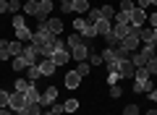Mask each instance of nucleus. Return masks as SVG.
<instances>
[{
    "label": "nucleus",
    "instance_id": "1",
    "mask_svg": "<svg viewBox=\"0 0 157 115\" xmlns=\"http://www.w3.org/2000/svg\"><path fill=\"white\" fill-rule=\"evenodd\" d=\"M13 32H16L18 42H32V37H34V32L26 26V18L24 16H13Z\"/></svg>",
    "mask_w": 157,
    "mask_h": 115
},
{
    "label": "nucleus",
    "instance_id": "2",
    "mask_svg": "<svg viewBox=\"0 0 157 115\" xmlns=\"http://www.w3.org/2000/svg\"><path fill=\"white\" fill-rule=\"evenodd\" d=\"M8 107L13 110V113H26L29 115V102H26V94L24 92H11V102H8Z\"/></svg>",
    "mask_w": 157,
    "mask_h": 115
},
{
    "label": "nucleus",
    "instance_id": "3",
    "mask_svg": "<svg viewBox=\"0 0 157 115\" xmlns=\"http://www.w3.org/2000/svg\"><path fill=\"white\" fill-rule=\"evenodd\" d=\"M89 52H92V44L86 42H81V44H76V47H71V60H76V63H81V60H86L89 58Z\"/></svg>",
    "mask_w": 157,
    "mask_h": 115
},
{
    "label": "nucleus",
    "instance_id": "4",
    "mask_svg": "<svg viewBox=\"0 0 157 115\" xmlns=\"http://www.w3.org/2000/svg\"><path fill=\"white\" fill-rule=\"evenodd\" d=\"M115 71H118V76H121V79H134V73H136V66L131 63V58H126V60H118Z\"/></svg>",
    "mask_w": 157,
    "mask_h": 115
},
{
    "label": "nucleus",
    "instance_id": "5",
    "mask_svg": "<svg viewBox=\"0 0 157 115\" xmlns=\"http://www.w3.org/2000/svg\"><path fill=\"white\" fill-rule=\"evenodd\" d=\"M21 58H24V60H26V66H37V63L42 60V55H39V50L34 47V44H26V47H24Z\"/></svg>",
    "mask_w": 157,
    "mask_h": 115
},
{
    "label": "nucleus",
    "instance_id": "6",
    "mask_svg": "<svg viewBox=\"0 0 157 115\" xmlns=\"http://www.w3.org/2000/svg\"><path fill=\"white\" fill-rule=\"evenodd\" d=\"M139 37H134V34H126V37L123 39H121V44H118V47H121V50H123V52H136V47H139Z\"/></svg>",
    "mask_w": 157,
    "mask_h": 115
},
{
    "label": "nucleus",
    "instance_id": "7",
    "mask_svg": "<svg viewBox=\"0 0 157 115\" xmlns=\"http://www.w3.org/2000/svg\"><path fill=\"white\" fill-rule=\"evenodd\" d=\"M50 13H52V0H37V16H34V18L45 21Z\"/></svg>",
    "mask_w": 157,
    "mask_h": 115
},
{
    "label": "nucleus",
    "instance_id": "8",
    "mask_svg": "<svg viewBox=\"0 0 157 115\" xmlns=\"http://www.w3.org/2000/svg\"><path fill=\"white\" fill-rule=\"evenodd\" d=\"M55 102H58V89H55V86H47L45 92H42L39 105H42V107H50V105H55Z\"/></svg>",
    "mask_w": 157,
    "mask_h": 115
},
{
    "label": "nucleus",
    "instance_id": "9",
    "mask_svg": "<svg viewBox=\"0 0 157 115\" xmlns=\"http://www.w3.org/2000/svg\"><path fill=\"white\" fill-rule=\"evenodd\" d=\"M152 89H155V81H152V79H144V81L134 79V92L136 94H149Z\"/></svg>",
    "mask_w": 157,
    "mask_h": 115
},
{
    "label": "nucleus",
    "instance_id": "10",
    "mask_svg": "<svg viewBox=\"0 0 157 115\" xmlns=\"http://www.w3.org/2000/svg\"><path fill=\"white\" fill-rule=\"evenodd\" d=\"M37 66H39V73H42V76H52V73H55V68H58L52 58H42Z\"/></svg>",
    "mask_w": 157,
    "mask_h": 115
},
{
    "label": "nucleus",
    "instance_id": "11",
    "mask_svg": "<svg viewBox=\"0 0 157 115\" xmlns=\"http://www.w3.org/2000/svg\"><path fill=\"white\" fill-rule=\"evenodd\" d=\"M52 60H55V66H66V63L71 60V50H68V47L55 50V52H52Z\"/></svg>",
    "mask_w": 157,
    "mask_h": 115
},
{
    "label": "nucleus",
    "instance_id": "12",
    "mask_svg": "<svg viewBox=\"0 0 157 115\" xmlns=\"http://www.w3.org/2000/svg\"><path fill=\"white\" fill-rule=\"evenodd\" d=\"M128 16H131V26H141L144 18H147V11H144V8H134Z\"/></svg>",
    "mask_w": 157,
    "mask_h": 115
},
{
    "label": "nucleus",
    "instance_id": "13",
    "mask_svg": "<svg viewBox=\"0 0 157 115\" xmlns=\"http://www.w3.org/2000/svg\"><path fill=\"white\" fill-rule=\"evenodd\" d=\"M39 99H42V92L37 89V84H32V86L26 89V102H29V105L37 102V105H39Z\"/></svg>",
    "mask_w": 157,
    "mask_h": 115
},
{
    "label": "nucleus",
    "instance_id": "14",
    "mask_svg": "<svg viewBox=\"0 0 157 115\" xmlns=\"http://www.w3.org/2000/svg\"><path fill=\"white\" fill-rule=\"evenodd\" d=\"M128 29H131V24H118V21H115V24H113V32H110V34H113V37H118V39H123L126 34H128Z\"/></svg>",
    "mask_w": 157,
    "mask_h": 115
},
{
    "label": "nucleus",
    "instance_id": "15",
    "mask_svg": "<svg viewBox=\"0 0 157 115\" xmlns=\"http://www.w3.org/2000/svg\"><path fill=\"white\" fill-rule=\"evenodd\" d=\"M110 32H113V24L107 21V18H100V21H97V37H107Z\"/></svg>",
    "mask_w": 157,
    "mask_h": 115
},
{
    "label": "nucleus",
    "instance_id": "16",
    "mask_svg": "<svg viewBox=\"0 0 157 115\" xmlns=\"http://www.w3.org/2000/svg\"><path fill=\"white\" fill-rule=\"evenodd\" d=\"M63 84H66L68 89H76L78 84H81V76H78L76 71H71V73H66V81H63Z\"/></svg>",
    "mask_w": 157,
    "mask_h": 115
},
{
    "label": "nucleus",
    "instance_id": "17",
    "mask_svg": "<svg viewBox=\"0 0 157 115\" xmlns=\"http://www.w3.org/2000/svg\"><path fill=\"white\" fill-rule=\"evenodd\" d=\"M45 24H47V29H50V32L55 34V37H58V34L63 32V21H60V18H47Z\"/></svg>",
    "mask_w": 157,
    "mask_h": 115
},
{
    "label": "nucleus",
    "instance_id": "18",
    "mask_svg": "<svg viewBox=\"0 0 157 115\" xmlns=\"http://www.w3.org/2000/svg\"><path fill=\"white\" fill-rule=\"evenodd\" d=\"M8 50H11V55H13V58H18V55L24 52V42L13 39V42H8Z\"/></svg>",
    "mask_w": 157,
    "mask_h": 115
},
{
    "label": "nucleus",
    "instance_id": "19",
    "mask_svg": "<svg viewBox=\"0 0 157 115\" xmlns=\"http://www.w3.org/2000/svg\"><path fill=\"white\" fill-rule=\"evenodd\" d=\"M39 76H42V73H39V66H29V68H26V79H29L32 84H37Z\"/></svg>",
    "mask_w": 157,
    "mask_h": 115
},
{
    "label": "nucleus",
    "instance_id": "20",
    "mask_svg": "<svg viewBox=\"0 0 157 115\" xmlns=\"http://www.w3.org/2000/svg\"><path fill=\"white\" fill-rule=\"evenodd\" d=\"M89 71H92L89 60H81V63H76V73H78L81 79H84V76H89Z\"/></svg>",
    "mask_w": 157,
    "mask_h": 115
},
{
    "label": "nucleus",
    "instance_id": "21",
    "mask_svg": "<svg viewBox=\"0 0 157 115\" xmlns=\"http://www.w3.org/2000/svg\"><path fill=\"white\" fill-rule=\"evenodd\" d=\"M89 11V0H73V13H86Z\"/></svg>",
    "mask_w": 157,
    "mask_h": 115
},
{
    "label": "nucleus",
    "instance_id": "22",
    "mask_svg": "<svg viewBox=\"0 0 157 115\" xmlns=\"http://www.w3.org/2000/svg\"><path fill=\"white\" fill-rule=\"evenodd\" d=\"M100 18L113 21V18H115V8H113V6H102V8H100Z\"/></svg>",
    "mask_w": 157,
    "mask_h": 115
},
{
    "label": "nucleus",
    "instance_id": "23",
    "mask_svg": "<svg viewBox=\"0 0 157 115\" xmlns=\"http://www.w3.org/2000/svg\"><path fill=\"white\" fill-rule=\"evenodd\" d=\"M139 42H155V39H152V26L149 29H144V26H139Z\"/></svg>",
    "mask_w": 157,
    "mask_h": 115
},
{
    "label": "nucleus",
    "instance_id": "24",
    "mask_svg": "<svg viewBox=\"0 0 157 115\" xmlns=\"http://www.w3.org/2000/svg\"><path fill=\"white\" fill-rule=\"evenodd\" d=\"M11 66H13V71H16V73H18V71H26V68H29V66H26V60H24L21 55H18V58H13Z\"/></svg>",
    "mask_w": 157,
    "mask_h": 115
},
{
    "label": "nucleus",
    "instance_id": "25",
    "mask_svg": "<svg viewBox=\"0 0 157 115\" xmlns=\"http://www.w3.org/2000/svg\"><path fill=\"white\" fill-rule=\"evenodd\" d=\"M73 29H76V34H84L86 32V18L76 16V18H73Z\"/></svg>",
    "mask_w": 157,
    "mask_h": 115
},
{
    "label": "nucleus",
    "instance_id": "26",
    "mask_svg": "<svg viewBox=\"0 0 157 115\" xmlns=\"http://www.w3.org/2000/svg\"><path fill=\"white\" fill-rule=\"evenodd\" d=\"M29 86H32V81H29V79H16V89H13V92H24V94H26Z\"/></svg>",
    "mask_w": 157,
    "mask_h": 115
},
{
    "label": "nucleus",
    "instance_id": "27",
    "mask_svg": "<svg viewBox=\"0 0 157 115\" xmlns=\"http://www.w3.org/2000/svg\"><path fill=\"white\" fill-rule=\"evenodd\" d=\"M78 110V99H66L63 102V113H76Z\"/></svg>",
    "mask_w": 157,
    "mask_h": 115
},
{
    "label": "nucleus",
    "instance_id": "28",
    "mask_svg": "<svg viewBox=\"0 0 157 115\" xmlns=\"http://www.w3.org/2000/svg\"><path fill=\"white\" fill-rule=\"evenodd\" d=\"M13 55H11V50H8V42L6 39H3V42H0V60H11Z\"/></svg>",
    "mask_w": 157,
    "mask_h": 115
},
{
    "label": "nucleus",
    "instance_id": "29",
    "mask_svg": "<svg viewBox=\"0 0 157 115\" xmlns=\"http://www.w3.org/2000/svg\"><path fill=\"white\" fill-rule=\"evenodd\" d=\"M24 13L37 16V0H26V3H24Z\"/></svg>",
    "mask_w": 157,
    "mask_h": 115
},
{
    "label": "nucleus",
    "instance_id": "30",
    "mask_svg": "<svg viewBox=\"0 0 157 115\" xmlns=\"http://www.w3.org/2000/svg\"><path fill=\"white\" fill-rule=\"evenodd\" d=\"M81 42H84V37H81V34H73V37H68V50H71V47H76V44H81Z\"/></svg>",
    "mask_w": 157,
    "mask_h": 115
},
{
    "label": "nucleus",
    "instance_id": "31",
    "mask_svg": "<svg viewBox=\"0 0 157 115\" xmlns=\"http://www.w3.org/2000/svg\"><path fill=\"white\" fill-rule=\"evenodd\" d=\"M8 102H11V92L0 89V107H8Z\"/></svg>",
    "mask_w": 157,
    "mask_h": 115
},
{
    "label": "nucleus",
    "instance_id": "32",
    "mask_svg": "<svg viewBox=\"0 0 157 115\" xmlns=\"http://www.w3.org/2000/svg\"><path fill=\"white\" fill-rule=\"evenodd\" d=\"M144 68H147V71H149V73H152V79H157V58H152V60H149V63H147V66H144Z\"/></svg>",
    "mask_w": 157,
    "mask_h": 115
},
{
    "label": "nucleus",
    "instance_id": "33",
    "mask_svg": "<svg viewBox=\"0 0 157 115\" xmlns=\"http://www.w3.org/2000/svg\"><path fill=\"white\" fill-rule=\"evenodd\" d=\"M60 11L63 13H73V0H60Z\"/></svg>",
    "mask_w": 157,
    "mask_h": 115
},
{
    "label": "nucleus",
    "instance_id": "34",
    "mask_svg": "<svg viewBox=\"0 0 157 115\" xmlns=\"http://www.w3.org/2000/svg\"><path fill=\"white\" fill-rule=\"evenodd\" d=\"M134 8H136V3H131V0H123V3H121V11L123 13H131Z\"/></svg>",
    "mask_w": 157,
    "mask_h": 115
},
{
    "label": "nucleus",
    "instance_id": "35",
    "mask_svg": "<svg viewBox=\"0 0 157 115\" xmlns=\"http://www.w3.org/2000/svg\"><path fill=\"white\" fill-rule=\"evenodd\" d=\"M102 55H94V52H89V66H102Z\"/></svg>",
    "mask_w": 157,
    "mask_h": 115
},
{
    "label": "nucleus",
    "instance_id": "36",
    "mask_svg": "<svg viewBox=\"0 0 157 115\" xmlns=\"http://www.w3.org/2000/svg\"><path fill=\"white\" fill-rule=\"evenodd\" d=\"M121 94H123V86H118V84H113V86H110V97H113V99H118Z\"/></svg>",
    "mask_w": 157,
    "mask_h": 115
},
{
    "label": "nucleus",
    "instance_id": "37",
    "mask_svg": "<svg viewBox=\"0 0 157 115\" xmlns=\"http://www.w3.org/2000/svg\"><path fill=\"white\" fill-rule=\"evenodd\" d=\"M118 81H121V76H118V71H107V84L113 86V84H118Z\"/></svg>",
    "mask_w": 157,
    "mask_h": 115
},
{
    "label": "nucleus",
    "instance_id": "38",
    "mask_svg": "<svg viewBox=\"0 0 157 115\" xmlns=\"http://www.w3.org/2000/svg\"><path fill=\"white\" fill-rule=\"evenodd\" d=\"M18 8H21V3H18V0H8V11H11L13 16L18 13Z\"/></svg>",
    "mask_w": 157,
    "mask_h": 115
},
{
    "label": "nucleus",
    "instance_id": "39",
    "mask_svg": "<svg viewBox=\"0 0 157 115\" xmlns=\"http://www.w3.org/2000/svg\"><path fill=\"white\" fill-rule=\"evenodd\" d=\"M123 115H139V107H136V105H126V107H123Z\"/></svg>",
    "mask_w": 157,
    "mask_h": 115
},
{
    "label": "nucleus",
    "instance_id": "40",
    "mask_svg": "<svg viewBox=\"0 0 157 115\" xmlns=\"http://www.w3.org/2000/svg\"><path fill=\"white\" fill-rule=\"evenodd\" d=\"M50 113H52V115H60V113H63V105H58V102L50 105Z\"/></svg>",
    "mask_w": 157,
    "mask_h": 115
},
{
    "label": "nucleus",
    "instance_id": "41",
    "mask_svg": "<svg viewBox=\"0 0 157 115\" xmlns=\"http://www.w3.org/2000/svg\"><path fill=\"white\" fill-rule=\"evenodd\" d=\"M149 6H152L149 0H139V3H136V8H149Z\"/></svg>",
    "mask_w": 157,
    "mask_h": 115
},
{
    "label": "nucleus",
    "instance_id": "42",
    "mask_svg": "<svg viewBox=\"0 0 157 115\" xmlns=\"http://www.w3.org/2000/svg\"><path fill=\"white\" fill-rule=\"evenodd\" d=\"M8 11V0H0V13H6Z\"/></svg>",
    "mask_w": 157,
    "mask_h": 115
},
{
    "label": "nucleus",
    "instance_id": "43",
    "mask_svg": "<svg viewBox=\"0 0 157 115\" xmlns=\"http://www.w3.org/2000/svg\"><path fill=\"white\" fill-rule=\"evenodd\" d=\"M0 115H13V110L11 107H0Z\"/></svg>",
    "mask_w": 157,
    "mask_h": 115
},
{
    "label": "nucleus",
    "instance_id": "44",
    "mask_svg": "<svg viewBox=\"0 0 157 115\" xmlns=\"http://www.w3.org/2000/svg\"><path fill=\"white\" fill-rule=\"evenodd\" d=\"M149 24H152V29L157 26V13H152V16H149Z\"/></svg>",
    "mask_w": 157,
    "mask_h": 115
},
{
    "label": "nucleus",
    "instance_id": "45",
    "mask_svg": "<svg viewBox=\"0 0 157 115\" xmlns=\"http://www.w3.org/2000/svg\"><path fill=\"white\" fill-rule=\"evenodd\" d=\"M149 99H152V102H157V89H152V92H149Z\"/></svg>",
    "mask_w": 157,
    "mask_h": 115
},
{
    "label": "nucleus",
    "instance_id": "46",
    "mask_svg": "<svg viewBox=\"0 0 157 115\" xmlns=\"http://www.w3.org/2000/svg\"><path fill=\"white\" fill-rule=\"evenodd\" d=\"M152 39H155V44H157V26L152 29Z\"/></svg>",
    "mask_w": 157,
    "mask_h": 115
},
{
    "label": "nucleus",
    "instance_id": "47",
    "mask_svg": "<svg viewBox=\"0 0 157 115\" xmlns=\"http://www.w3.org/2000/svg\"><path fill=\"white\" fill-rule=\"evenodd\" d=\"M144 115H157V110H147V113Z\"/></svg>",
    "mask_w": 157,
    "mask_h": 115
},
{
    "label": "nucleus",
    "instance_id": "48",
    "mask_svg": "<svg viewBox=\"0 0 157 115\" xmlns=\"http://www.w3.org/2000/svg\"><path fill=\"white\" fill-rule=\"evenodd\" d=\"M149 3H152V6H157V0H149Z\"/></svg>",
    "mask_w": 157,
    "mask_h": 115
},
{
    "label": "nucleus",
    "instance_id": "49",
    "mask_svg": "<svg viewBox=\"0 0 157 115\" xmlns=\"http://www.w3.org/2000/svg\"><path fill=\"white\" fill-rule=\"evenodd\" d=\"M155 58H157V52H155Z\"/></svg>",
    "mask_w": 157,
    "mask_h": 115
}]
</instances>
